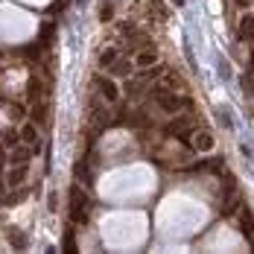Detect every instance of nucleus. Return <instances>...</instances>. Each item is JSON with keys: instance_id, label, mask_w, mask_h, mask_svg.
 <instances>
[{"instance_id": "f257e3e1", "label": "nucleus", "mask_w": 254, "mask_h": 254, "mask_svg": "<svg viewBox=\"0 0 254 254\" xmlns=\"http://www.w3.org/2000/svg\"><path fill=\"white\" fill-rule=\"evenodd\" d=\"M67 216L73 225H85L88 216H91V196L82 190V184L70 187V207H67Z\"/></svg>"}, {"instance_id": "f03ea898", "label": "nucleus", "mask_w": 254, "mask_h": 254, "mask_svg": "<svg viewBox=\"0 0 254 254\" xmlns=\"http://www.w3.org/2000/svg\"><path fill=\"white\" fill-rule=\"evenodd\" d=\"M149 97H152L164 111H170V114H178L181 108H190V105H193L190 97H181L178 91H164L161 85H152V88H149Z\"/></svg>"}, {"instance_id": "7ed1b4c3", "label": "nucleus", "mask_w": 254, "mask_h": 254, "mask_svg": "<svg viewBox=\"0 0 254 254\" xmlns=\"http://www.w3.org/2000/svg\"><path fill=\"white\" fill-rule=\"evenodd\" d=\"M196 131V120L190 117V114H178L176 120L167 126V134L170 137H176V140H181V143H190V134Z\"/></svg>"}, {"instance_id": "20e7f679", "label": "nucleus", "mask_w": 254, "mask_h": 254, "mask_svg": "<svg viewBox=\"0 0 254 254\" xmlns=\"http://www.w3.org/2000/svg\"><path fill=\"white\" fill-rule=\"evenodd\" d=\"M26 176H29V164H9V167L3 170L6 190H18V187H24Z\"/></svg>"}, {"instance_id": "39448f33", "label": "nucleus", "mask_w": 254, "mask_h": 254, "mask_svg": "<svg viewBox=\"0 0 254 254\" xmlns=\"http://www.w3.org/2000/svg\"><path fill=\"white\" fill-rule=\"evenodd\" d=\"M94 91L100 94L105 102H111V105H117L120 102V88H117V82L114 79H105V76H94Z\"/></svg>"}, {"instance_id": "423d86ee", "label": "nucleus", "mask_w": 254, "mask_h": 254, "mask_svg": "<svg viewBox=\"0 0 254 254\" xmlns=\"http://www.w3.org/2000/svg\"><path fill=\"white\" fill-rule=\"evenodd\" d=\"M18 131H21V143H29V146L38 149V143H41V126H38L35 120H26Z\"/></svg>"}, {"instance_id": "0eeeda50", "label": "nucleus", "mask_w": 254, "mask_h": 254, "mask_svg": "<svg viewBox=\"0 0 254 254\" xmlns=\"http://www.w3.org/2000/svg\"><path fill=\"white\" fill-rule=\"evenodd\" d=\"M44 94H47V82L38 76H29V82H26V102H38L44 100Z\"/></svg>"}, {"instance_id": "6e6552de", "label": "nucleus", "mask_w": 254, "mask_h": 254, "mask_svg": "<svg viewBox=\"0 0 254 254\" xmlns=\"http://www.w3.org/2000/svg\"><path fill=\"white\" fill-rule=\"evenodd\" d=\"M131 70H134V62L126 59V56H117V59H114V64L108 67V73H111V76H117V79H128V76H131Z\"/></svg>"}, {"instance_id": "1a4fd4ad", "label": "nucleus", "mask_w": 254, "mask_h": 254, "mask_svg": "<svg viewBox=\"0 0 254 254\" xmlns=\"http://www.w3.org/2000/svg\"><path fill=\"white\" fill-rule=\"evenodd\" d=\"M6 240H9V246H12L15 252H26V249H29V237H26L21 228H9L6 231Z\"/></svg>"}, {"instance_id": "9d476101", "label": "nucleus", "mask_w": 254, "mask_h": 254, "mask_svg": "<svg viewBox=\"0 0 254 254\" xmlns=\"http://www.w3.org/2000/svg\"><path fill=\"white\" fill-rule=\"evenodd\" d=\"M196 137L190 140V149H196V152H210L213 149V134L210 131H193Z\"/></svg>"}, {"instance_id": "9b49d317", "label": "nucleus", "mask_w": 254, "mask_h": 254, "mask_svg": "<svg viewBox=\"0 0 254 254\" xmlns=\"http://www.w3.org/2000/svg\"><path fill=\"white\" fill-rule=\"evenodd\" d=\"M152 64H158V53H155V47L149 44V47H143V50L134 56V67H143V70H146V67H152Z\"/></svg>"}, {"instance_id": "f8f14e48", "label": "nucleus", "mask_w": 254, "mask_h": 254, "mask_svg": "<svg viewBox=\"0 0 254 254\" xmlns=\"http://www.w3.org/2000/svg\"><path fill=\"white\" fill-rule=\"evenodd\" d=\"M164 91H181L184 88V79L178 76V73H173V70H164V79L158 82Z\"/></svg>"}, {"instance_id": "ddd939ff", "label": "nucleus", "mask_w": 254, "mask_h": 254, "mask_svg": "<svg viewBox=\"0 0 254 254\" xmlns=\"http://www.w3.org/2000/svg\"><path fill=\"white\" fill-rule=\"evenodd\" d=\"M240 225H243V234L252 240V246H254V216H252V210H249V207H243V210H240Z\"/></svg>"}, {"instance_id": "4468645a", "label": "nucleus", "mask_w": 254, "mask_h": 254, "mask_svg": "<svg viewBox=\"0 0 254 254\" xmlns=\"http://www.w3.org/2000/svg\"><path fill=\"white\" fill-rule=\"evenodd\" d=\"M18 143H21V131H18V128H3L0 146H3V149H12V146H18Z\"/></svg>"}, {"instance_id": "2eb2a0df", "label": "nucleus", "mask_w": 254, "mask_h": 254, "mask_svg": "<svg viewBox=\"0 0 254 254\" xmlns=\"http://www.w3.org/2000/svg\"><path fill=\"white\" fill-rule=\"evenodd\" d=\"M143 91H146V79H128L126 82V94L131 97V100H137V97H143Z\"/></svg>"}, {"instance_id": "dca6fc26", "label": "nucleus", "mask_w": 254, "mask_h": 254, "mask_svg": "<svg viewBox=\"0 0 254 254\" xmlns=\"http://www.w3.org/2000/svg\"><path fill=\"white\" fill-rule=\"evenodd\" d=\"M117 56H120V50H117V47H105V50L97 56V64L105 70V67H111V64H114V59H117Z\"/></svg>"}, {"instance_id": "f3484780", "label": "nucleus", "mask_w": 254, "mask_h": 254, "mask_svg": "<svg viewBox=\"0 0 254 254\" xmlns=\"http://www.w3.org/2000/svg\"><path fill=\"white\" fill-rule=\"evenodd\" d=\"M6 117L15 120V123H18V120H26V108L21 102H9V105H6Z\"/></svg>"}, {"instance_id": "a211bd4d", "label": "nucleus", "mask_w": 254, "mask_h": 254, "mask_svg": "<svg viewBox=\"0 0 254 254\" xmlns=\"http://www.w3.org/2000/svg\"><path fill=\"white\" fill-rule=\"evenodd\" d=\"M240 35L249 38V41H254V18L252 15H246V18L240 21Z\"/></svg>"}, {"instance_id": "6ab92c4d", "label": "nucleus", "mask_w": 254, "mask_h": 254, "mask_svg": "<svg viewBox=\"0 0 254 254\" xmlns=\"http://www.w3.org/2000/svg\"><path fill=\"white\" fill-rule=\"evenodd\" d=\"M114 18V6L111 3H102V9H100V21H111Z\"/></svg>"}, {"instance_id": "aec40b11", "label": "nucleus", "mask_w": 254, "mask_h": 254, "mask_svg": "<svg viewBox=\"0 0 254 254\" xmlns=\"http://www.w3.org/2000/svg\"><path fill=\"white\" fill-rule=\"evenodd\" d=\"M64 252H76V240H73V234H70V231L64 234Z\"/></svg>"}, {"instance_id": "412c9836", "label": "nucleus", "mask_w": 254, "mask_h": 254, "mask_svg": "<svg viewBox=\"0 0 254 254\" xmlns=\"http://www.w3.org/2000/svg\"><path fill=\"white\" fill-rule=\"evenodd\" d=\"M59 199H56V193H50V196H47V207H50V213H56V207H59Z\"/></svg>"}, {"instance_id": "4be33fe9", "label": "nucleus", "mask_w": 254, "mask_h": 254, "mask_svg": "<svg viewBox=\"0 0 254 254\" xmlns=\"http://www.w3.org/2000/svg\"><path fill=\"white\" fill-rule=\"evenodd\" d=\"M219 123H222V126H231V117L225 114V111H219Z\"/></svg>"}, {"instance_id": "5701e85b", "label": "nucleus", "mask_w": 254, "mask_h": 254, "mask_svg": "<svg viewBox=\"0 0 254 254\" xmlns=\"http://www.w3.org/2000/svg\"><path fill=\"white\" fill-rule=\"evenodd\" d=\"M173 3H176V6H184V0H173Z\"/></svg>"}, {"instance_id": "b1692460", "label": "nucleus", "mask_w": 254, "mask_h": 254, "mask_svg": "<svg viewBox=\"0 0 254 254\" xmlns=\"http://www.w3.org/2000/svg\"><path fill=\"white\" fill-rule=\"evenodd\" d=\"M237 3H240V6H246V3H249V0H237Z\"/></svg>"}, {"instance_id": "393cba45", "label": "nucleus", "mask_w": 254, "mask_h": 254, "mask_svg": "<svg viewBox=\"0 0 254 254\" xmlns=\"http://www.w3.org/2000/svg\"><path fill=\"white\" fill-rule=\"evenodd\" d=\"M76 3H79V6H85V3H88V0H76Z\"/></svg>"}, {"instance_id": "a878e982", "label": "nucleus", "mask_w": 254, "mask_h": 254, "mask_svg": "<svg viewBox=\"0 0 254 254\" xmlns=\"http://www.w3.org/2000/svg\"><path fill=\"white\" fill-rule=\"evenodd\" d=\"M252 62H254V56H252ZM252 73H254V70H252Z\"/></svg>"}]
</instances>
